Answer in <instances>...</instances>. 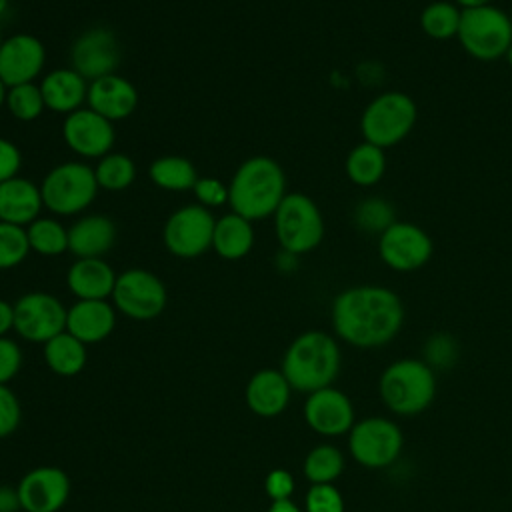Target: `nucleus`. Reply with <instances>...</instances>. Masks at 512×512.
I'll use <instances>...</instances> for the list:
<instances>
[{"label": "nucleus", "instance_id": "f257e3e1", "mask_svg": "<svg viewBox=\"0 0 512 512\" xmlns=\"http://www.w3.org/2000/svg\"><path fill=\"white\" fill-rule=\"evenodd\" d=\"M402 298L388 286L358 284L336 294L330 308L336 338L354 348H380L404 324Z\"/></svg>", "mask_w": 512, "mask_h": 512}, {"label": "nucleus", "instance_id": "f03ea898", "mask_svg": "<svg viewBox=\"0 0 512 512\" xmlns=\"http://www.w3.org/2000/svg\"><path fill=\"white\" fill-rule=\"evenodd\" d=\"M286 194V174L270 156H250L236 168L228 182V204L232 212L250 222L274 216Z\"/></svg>", "mask_w": 512, "mask_h": 512}, {"label": "nucleus", "instance_id": "7ed1b4c3", "mask_svg": "<svg viewBox=\"0 0 512 512\" xmlns=\"http://www.w3.org/2000/svg\"><path fill=\"white\" fill-rule=\"evenodd\" d=\"M342 352L338 340L324 330L298 334L282 356V374L296 392H316L332 386L340 372Z\"/></svg>", "mask_w": 512, "mask_h": 512}, {"label": "nucleus", "instance_id": "20e7f679", "mask_svg": "<svg viewBox=\"0 0 512 512\" xmlns=\"http://www.w3.org/2000/svg\"><path fill=\"white\" fill-rule=\"evenodd\" d=\"M382 404L396 416L422 414L436 396V372L422 358H398L378 378Z\"/></svg>", "mask_w": 512, "mask_h": 512}, {"label": "nucleus", "instance_id": "39448f33", "mask_svg": "<svg viewBox=\"0 0 512 512\" xmlns=\"http://www.w3.org/2000/svg\"><path fill=\"white\" fill-rule=\"evenodd\" d=\"M418 120L414 98L400 90H386L374 96L362 110L360 134L364 142L392 148L406 140Z\"/></svg>", "mask_w": 512, "mask_h": 512}, {"label": "nucleus", "instance_id": "423d86ee", "mask_svg": "<svg viewBox=\"0 0 512 512\" xmlns=\"http://www.w3.org/2000/svg\"><path fill=\"white\" fill-rule=\"evenodd\" d=\"M456 40L474 60H500L512 46V18L494 4L466 8L462 10Z\"/></svg>", "mask_w": 512, "mask_h": 512}, {"label": "nucleus", "instance_id": "0eeeda50", "mask_svg": "<svg viewBox=\"0 0 512 512\" xmlns=\"http://www.w3.org/2000/svg\"><path fill=\"white\" fill-rule=\"evenodd\" d=\"M94 168L84 162H62L50 168L40 184L44 208L56 216H74L84 212L98 194Z\"/></svg>", "mask_w": 512, "mask_h": 512}, {"label": "nucleus", "instance_id": "6e6552de", "mask_svg": "<svg viewBox=\"0 0 512 512\" xmlns=\"http://www.w3.org/2000/svg\"><path fill=\"white\" fill-rule=\"evenodd\" d=\"M272 218L280 248L296 256L312 252L324 238L322 212L318 204L302 192H288Z\"/></svg>", "mask_w": 512, "mask_h": 512}, {"label": "nucleus", "instance_id": "1a4fd4ad", "mask_svg": "<svg viewBox=\"0 0 512 512\" xmlns=\"http://www.w3.org/2000/svg\"><path fill=\"white\" fill-rule=\"evenodd\" d=\"M404 448L400 426L386 416H368L356 420L348 432V450L356 464L368 470L392 466Z\"/></svg>", "mask_w": 512, "mask_h": 512}, {"label": "nucleus", "instance_id": "9d476101", "mask_svg": "<svg viewBox=\"0 0 512 512\" xmlns=\"http://www.w3.org/2000/svg\"><path fill=\"white\" fill-rule=\"evenodd\" d=\"M110 298L120 314L140 322L160 316L168 304L164 282L144 268H128L118 274Z\"/></svg>", "mask_w": 512, "mask_h": 512}, {"label": "nucleus", "instance_id": "9b49d317", "mask_svg": "<svg viewBox=\"0 0 512 512\" xmlns=\"http://www.w3.org/2000/svg\"><path fill=\"white\" fill-rule=\"evenodd\" d=\"M216 218L202 204H186L174 210L162 228L166 250L178 258H198L212 248Z\"/></svg>", "mask_w": 512, "mask_h": 512}, {"label": "nucleus", "instance_id": "f8f14e48", "mask_svg": "<svg viewBox=\"0 0 512 512\" xmlns=\"http://www.w3.org/2000/svg\"><path fill=\"white\" fill-rule=\"evenodd\" d=\"M432 254V236L414 222L396 220L378 236V256L394 272H416L430 262Z\"/></svg>", "mask_w": 512, "mask_h": 512}, {"label": "nucleus", "instance_id": "ddd939ff", "mask_svg": "<svg viewBox=\"0 0 512 512\" xmlns=\"http://www.w3.org/2000/svg\"><path fill=\"white\" fill-rule=\"evenodd\" d=\"M68 308L48 292H28L14 302V330L20 338L46 344L66 330Z\"/></svg>", "mask_w": 512, "mask_h": 512}, {"label": "nucleus", "instance_id": "4468645a", "mask_svg": "<svg viewBox=\"0 0 512 512\" xmlns=\"http://www.w3.org/2000/svg\"><path fill=\"white\" fill-rule=\"evenodd\" d=\"M122 60V50L116 34L110 28L94 26L84 30L70 48L72 68L88 82L108 74H116Z\"/></svg>", "mask_w": 512, "mask_h": 512}, {"label": "nucleus", "instance_id": "2eb2a0df", "mask_svg": "<svg viewBox=\"0 0 512 512\" xmlns=\"http://www.w3.org/2000/svg\"><path fill=\"white\" fill-rule=\"evenodd\" d=\"M302 416L308 428L324 438L344 436L356 422L352 400L334 386L310 392L304 400Z\"/></svg>", "mask_w": 512, "mask_h": 512}, {"label": "nucleus", "instance_id": "dca6fc26", "mask_svg": "<svg viewBox=\"0 0 512 512\" xmlns=\"http://www.w3.org/2000/svg\"><path fill=\"white\" fill-rule=\"evenodd\" d=\"M62 138L66 146L82 158H102L112 152L116 142L114 122L94 112L88 106H82L66 114L62 122Z\"/></svg>", "mask_w": 512, "mask_h": 512}, {"label": "nucleus", "instance_id": "f3484780", "mask_svg": "<svg viewBox=\"0 0 512 512\" xmlns=\"http://www.w3.org/2000/svg\"><path fill=\"white\" fill-rule=\"evenodd\" d=\"M24 512H60L70 496V478L58 466H36L18 482Z\"/></svg>", "mask_w": 512, "mask_h": 512}, {"label": "nucleus", "instance_id": "a211bd4d", "mask_svg": "<svg viewBox=\"0 0 512 512\" xmlns=\"http://www.w3.org/2000/svg\"><path fill=\"white\" fill-rule=\"evenodd\" d=\"M46 64V48L34 34H12L0 46V80L12 88L34 82Z\"/></svg>", "mask_w": 512, "mask_h": 512}, {"label": "nucleus", "instance_id": "6ab92c4d", "mask_svg": "<svg viewBox=\"0 0 512 512\" xmlns=\"http://www.w3.org/2000/svg\"><path fill=\"white\" fill-rule=\"evenodd\" d=\"M86 104L110 122H118L132 116L136 110L138 90L128 78L120 74H108L88 84Z\"/></svg>", "mask_w": 512, "mask_h": 512}, {"label": "nucleus", "instance_id": "aec40b11", "mask_svg": "<svg viewBox=\"0 0 512 512\" xmlns=\"http://www.w3.org/2000/svg\"><path fill=\"white\" fill-rule=\"evenodd\" d=\"M116 326V308L108 300H76L66 314V332L80 342L98 344Z\"/></svg>", "mask_w": 512, "mask_h": 512}, {"label": "nucleus", "instance_id": "412c9836", "mask_svg": "<svg viewBox=\"0 0 512 512\" xmlns=\"http://www.w3.org/2000/svg\"><path fill=\"white\" fill-rule=\"evenodd\" d=\"M292 386L288 384L282 370L262 368L246 384V406L262 418L280 416L290 402Z\"/></svg>", "mask_w": 512, "mask_h": 512}, {"label": "nucleus", "instance_id": "4be33fe9", "mask_svg": "<svg viewBox=\"0 0 512 512\" xmlns=\"http://www.w3.org/2000/svg\"><path fill=\"white\" fill-rule=\"evenodd\" d=\"M118 274L104 258H76L66 272V286L78 300H106Z\"/></svg>", "mask_w": 512, "mask_h": 512}, {"label": "nucleus", "instance_id": "5701e85b", "mask_svg": "<svg viewBox=\"0 0 512 512\" xmlns=\"http://www.w3.org/2000/svg\"><path fill=\"white\" fill-rule=\"evenodd\" d=\"M116 242V224L104 214H88L68 228V252L76 258H102Z\"/></svg>", "mask_w": 512, "mask_h": 512}, {"label": "nucleus", "instance_id": "b1692460", "mask_svg": "<svg viewBox=\"0 0 512 512\" xmlns=\"http://www.w3.org/2000/svg\"><path fill=\"white\" fill-rule=\"evenodd\" d=\"M44 208L40 186L28 178L14 176L0 184V220L28 226Z\"/></svg>", "mask_w": 512, "mask_h": 512}, {"label": "nucleus", "instance_id": "393cba45", "mask_svg": "<svg viewBox=\"0 0 512 512\" xmlns=\"http://www.w3.org/2000/svg\"><path fill=\"white\" fill-rule=\"evenodd\" d=\"M88 80L74 68H58L48 72L40 82V92L46 110L70 114L86 104Z\"/></svg>", "mask_w": 512, "mask_h": 512}, {"label": "nucleus", "instance_id": "a878e982", "mask_svg": "<svg viewBox=\"0 0 512 512\" xmlns=\"http://www.w3.org/2000/svg\"><path fill=\"white\" fill-rule=\"evenodd\" d=\"M254 246L252 222L236 212H228L216 220L212 250L224 260H240Z\"/></svg>", "mask_w": 512, "mask_h": 512}, {"label": "nucleus", "instance_id": "bb28decb", "mask_svg": "<svg viewBox=\"0 0 512 512\" xmlns=\"http://www.w3.org/2000/svg\"><path fill=\"white\" fill-rule=\"evenodd\" d=\"M386 150L380 146H374L370 142L356 144L344 160V172L348 180L360 188H370L378 184L386 174Z\"/></svg>", "mask_w": 512, "mask_h": 512}, {"label": "nucleus", "instance_id": "cd10ccee", "mask_svg": "<svg viewBox=\"0 0 512 512\" xmlns=\"http://www.w3.org/2000/svg\"><path fill=\"white\" fill-rule=\"evenodd\" d=\"M44 362L58 376H76L88 362L86 344L64 330L44 344Z\"/></svg>", "mask_w": 512, "mask_h": 512}, {"label": "nucleus", "instance_id": "c85d7f7f", "mask_svg": "<svg viewBox=\"0 0 512 512\" xmlns=\"http://www.w3.org/2000/svg\"><path fill=\"white\" fill-rule=\"evenodd\" d=\"M148 176L158 188L168 192L192 190L198 180V172L194 164L188 158L174 156V154L156 158L148 168Z\"/></svg>", "mask_w": 512, "mask_h": 512}, {"label": "nucleus", "instance_id": "c756f323", "mask_svg": "<svg viewBox=\"0 0 512 512\" xmlns=\"http://www.w3.org/2000/svg\"><path fill=\"white\" fill-rule=\"evenodd\" d=\"M346 458L334 444H316L302 462V474L310 484H334L344 472Z\"/></svg>", "mask_w": 512, "mask_h": 512}, {"label": "nucleus", "instance_id": "7c9ffc66", "mask_svg": "<svg viewBox=\"0 0 512 512\" xmlns=\"http://www.w3.org/2000/svg\"><path fill=\"white\" fill-rule=\"evenodd\" d=\"M460 18L462 8L456 6L452 0H434L422 8L418 22L428 38L444 42L458 36Z\"/></svg>", "mask_w": 512, "mask_h": 512}, {"label": "nucleus", "instance_id": "2f4dec72", "mask_svg": "<svg viewBox=\"0 0 512 512\" xmlns=\"http://www.w3.org/2000/svg\"><path fill=\"white\" fill-rule=\"evenodd\" d=\"M26 236L30 252L40 256H60L68 252V228H64L56 218L38 216L26 226Z\"/></svg>", "mask_w": 512, "mask_h": 512}, {"label": "nucleus", "instance_id": "473e14b6", "mask_svg": "<svg viewBox=\"0 0 512 512\" xmlns=\"http://www.w3.org/2000/svg\"><path fill=\"white\" fill-rule=\"evenodd\" d=\"M94 174L100 188L120 192L132 186V182L136 180V164L130 156L122 152H110L98 160Z\"/></svg>", "mask_w": 512, "mask_h": 512}, {"label": "nucleus", "instance_id": "72a5a7b5", "mask_svg": "<svg viewBox=\"0 0 512 512\" xmlns=\"http://www.w3.org/2000/svg\"><path fill=\"white\" fill-rule=\"evenodd\" d=\"M352 218L362 232L380 236L392 222H396V212L388 200L380 196H368L356 204Z\"/></svg>", "mask_w": 512, "mask_h": 512}, {"label": "nucleus", "instance_id": "f704fd0d", "mask_svg": "<svg viewBox=\"0 0 512 512\" xmlns=\"http://www.w3.org/2000/svg\"><path fill=\"white\" fill-rule=\"evenodd\" d=\"M6 108L20 122L36 120L46 110L40 86L34 82H28V84L8 88Z\"/></svg>", "mask_w": 512, "mask_h": 512}, {"label": "nucleus", "instance_id": "c9c22d12", "mask_svg": "<svg viewBox=\"0 0 512 512\" xmlns=\"http://www.w3.org/2000/svg\"><path fill=\"white\" fill-rule=\"evenodd\" d=\"M30 254V244L24 226L0 220V270L16 268Z\"/></svg>", "mask_w": 512, "mask_h": 512}, {"label": "nucleus", "instance_id": "e433bc0d", "mask_svg": "<svg viewBox=\"0 0 512 512\" xmlns=\"http://www.w3.org/2000/svg\"><path fill=\"white\" fill-rule=\"evenodd\" d=\"M460 356V348L458 342L452 334L448 332H436L430 334L424 342L422 348V360L434 370V372H442V370H450L456 360Z\"/></svg>", "mask_w": 512, "mask_h": 512}, {"label": "nucleus", "instance_id": "4c0bfd02", "mask_svg": "<svg viewBox=\"0 0 512 512\" xmlns=\"http://www.w3.org/2000/svg\"><path fill=\"white\" fill-rule=\"evenodd\" d=\"M344 496L334 484H310L304 496V512H344Z\"/></svg>", "mask_w": 512, "mask_h": 512}, {"label": "nucleus", "instance_id": "58836bf2", "mask_svg": "<svg viewBox=\"0 0 512 512\" xmlns=\"http://www.w3.org/2000/svg\"><path fill=\"white\" fill-rule=\"evenodd\" d=\"M22 420V406L18 396L8 388V384H0V438H8L14 434Z\"/></svg>", "mask_w": 512, "mask_h": 512}, {"label": "nucleus", "instance_id": "ea45409f", "mask_svg": "<svg viewBox=\"0 0 512 512\" xmlns=\"http://www.w3.org/2000/svg\"><path fill=\"white\" fill-rule=\"evenodd\" d=\"M198 204L206 208H218L228 204V184L212 176H200L192 188Z\"/></svg>", "mask_w": 512, "mask_h": 512}, {"label": "nucleus", "instance_id": "a19ab883", "mask_svg": "<svg viewBox=\"0 0 512 512\" xmlns=\"http://www.w3.org/2000/svg\"><path fill=\"white\" fill-rule=\"evenodd\" d=\"M22 368V348L16 340L0 338V384H8Z\"/></svg>", "mask_w": 512, "mask_h": 512}, {"label": "nucleus", "instance_id": "79ce46f5", "mask_svg": "<svg viewBox=\"0 0 512 512\" xmlns=\"http://www.w3.org/2000/svg\"><path fill=\"white\" fill-rule=\"evenodd\" d=\"M294 490H296V480L284 468H274L264 478V492H266V496L272 502H276V500H290Z\"/></svg>", "mask_w": 512, "mask_h": 512}, {"label": "nucleus", "instance_id": "37998d69", "mask_svg": "<svg viewBox=\"0 0 512 512\" xmlns=\"http://www.w3.org/2000/svg\"><path fill=\"white\" fill-rule=\"evenodd\" d=\"M22 166V154L14 142L0 136V184L18 176Z\"/></svg>", "mask_w": 512, "mask_h": 512}, {"label": "nucleus", "instance_id": "c03bdc74", "mask_svg": "<svg viewBox=\"0 0 512 512\" xmlns=\"http://www.w3.org/2000/svg\"><path fill=\"white\" fill-rule=\"evenodd\" d=\"M20 510H22V504H20L18 488L0 484V512H20Z\"/></svg>", "mask_w": 512, "mask_h": 512}, {"label": "nucleus", "instance_id": "a18cd8bd", "mask_svg": "<svg viewBox=\"0 0 512 512\" xmlns=\"http://www.w3.org/2000/svg\"><path fill=\"white\" fill-rule=\"evenodd\" d=\"M14 330V304L0 298V338Z\"/></svg>", "mask_w": 512, "mask_h": 512}, {"label": "nucleus", "instance_id": "49530a36", "mask_svg": "<svg viewBox=\"0 0 512 512\" xmlns=\"http://www.w3.org/2000/svg\"><path fill=\"white\" fill-rule=\"evenodd\" d=\"M296 260H298L296 254L282 250V252L276 256V266H278V270H282V272H290V270L296 268Z\"/></svg>", "mask_w": 512, "mask_h": 512}, {"label": "nucleus", "instance_id": "de8ad7c7", "mask_svg": "<svg viewBox=\"0 0 512 512\" xmlns=\"http://www.w3.org/2000/svg\"><path fill=\"white\" fill-rule=\"evenodd\" d=\"M266 512H302V508L290 498V500H276V502H272Z\"/></svg>", "mask_w": 512, "mask_h": 512}, {"label": "nucleus", "instance_id": "09e8293b", "mask_svg": "<svg viewBox=\"0 0 512 512\" xmlns=\"http://www.w3.org/2000/svg\"><path fill=\"white\" fill-rule=\"evenodd\" d=\"M456 6H460L462 10L466 8H478V6H486L492 4V0H452Z\"/></svg>", "mask_w": 512, "mask_h": 512}, {"label": "nucleus", "instance_id": "8fccbe9b", "mask_svg": "<svg viewBox=\"0 0 512 512\" xmlns=\"http://www.w3.org/2000/svg\"><path fill=\"white\" fill-rule=\"evenodd\" d=\"M6 94H8V86L0 80V108L6 106Z\"/></svg>", "mask_w": 512, "mask_h": 512}, {"label": "nucleus", "instance_id": "3c124183", "mask_svg": "<svg viewBox=\"0 0 512 512\" xmlns=\"http://www.w3.org/2000/svg\"><path fill=\"white\" fill-rule=\"evenodd\" d=\"M8 10V0H0V16Z\"/></svg>", "mask_w": 512, "mask_h": 512}, {"label": "nucleus", "instance_id": "603ef678", "mask_svg": "<svg viewBox=\"0 0 512 512\" xmlns=\"http://www.w3.org/2000/svg\"><path fill=\"white\" fill-rule=\"evenodd\" d=\"M504 58H506V62L512 66V46H510V50L506 52V56H504Z\"/></svg>", "mask_w": 512, "mask_h": 512}, {"label": "nucleus", "instance_id": "864d4df0", "mask_svg": "<svg viewBox=\"0 0 512 512\" xmlns=\"http://www.w3.org/2000/svg\"><path fill=\"white\" fill-rule=\"evenodd\" d=\"M2 40H4V38H2V32H0V46H2Z\"/></svg>", "mask_w": 512, "mask_h": 512}]
</instances>
